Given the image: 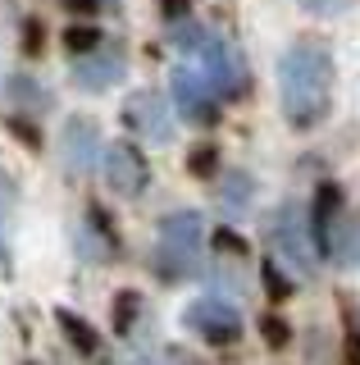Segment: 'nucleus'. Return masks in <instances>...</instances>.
<instances>
[{
    "instance_id": "1",
    "label": "nucleus",
    "mask_w": 360,
    "mask_h": 365,
    "mask_svg": "<svg viewBox=\"0 0 360 365\" xmlns=\"http://www.w3.org/2000/svg\"><path fill=\"white\" fill-rule=\"evenodd\" d=\"M64 41H69V51H92V46H96V28H69Z\"/></svg>"
},
{
    "instance_id": "2",
    "label": "nucleus",
    "mask_w": 360,
    "mask_h": 365,
    "mask_svg": "<svg viewBox=\"0 0 360 365\" xmlns=\"http://www.w3.org/2000/svg\"><path fill=\"white\" fill-rule=\"evenodd\" d=\"M64 329H69V338H78V347H83V351H92V347H96V338H92V334H87V329H83V324H78V319H73V315H64Z\"/></svg>"
},
{
    "instance_id": "3",
    "label": "nucleus",
    "mask_w": 360,
    "mask_h": 365,
    "mask_svg": "<svg viewBox=\"0 0 360 365\" xmlns=\"http://www.w3.org/2000/svg\"><path fill=\"white\" fill-rule=\"evenodd\" d=\"M69 5H73V9H92V0H69Z\"/></svg>"
}]
</instances>
